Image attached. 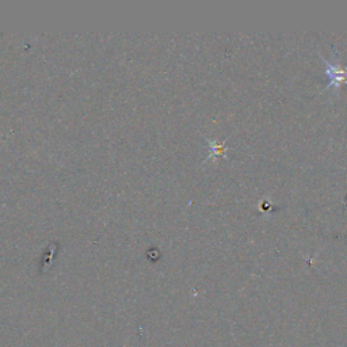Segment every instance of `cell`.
Wrapping results in <instances>:
<instances>
[{
  "label": "cell",
  "instance_id": "cell-1",
  "mask_svg": "<svg viewBox=\"0 0 347 347\" xmlns=\"http://www.w3.org/2000/svg\"><path fill=\"white\" fill-rule=\"evenodd\" d=\"M332 60H327L324 56L319 52V56L323 64L325 65V75L328 78V84L325 87L323 91L328 92L332 91L333 94H338L340 87L343 84H347V67H342L340 61H339L338 52L335 51V48H332Z\"/></svg>",
  "mask_w": 347,
  "mask_h": 347
},
{
  "label": "cell",
  "instance_id": "cell-2",
  "mask_svg": "<svg viewBox=\"0 0 347 347\" xmlns=\"http://www.w3.org/2000/svg\"><path fill=\"white\" fill-rule=\"evenodd\" d=\"M210 145V151H212V153H210L209 159L210 157H216V156H225V142H221V144H219L217 141H208Z\"/></svg>",
  "mask_w": 347,
  "mask_h": 347
}]
</instances>
